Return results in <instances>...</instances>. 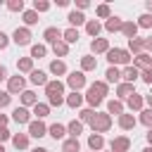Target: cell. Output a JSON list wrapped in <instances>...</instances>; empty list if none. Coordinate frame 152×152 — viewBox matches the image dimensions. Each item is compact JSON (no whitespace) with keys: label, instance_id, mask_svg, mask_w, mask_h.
I'll use <instances>...</instances> for the list:
<instances>
[{"label":"cell","instance_id":"cell-24","mask_svg":"<svg viewBox=\"0 0 152 152\" xmlns=\"http://www.w3.org/2000/svg\"><path fill=\"white\" fill-rule=\"evenodd\" d=\"M97 69V57L95 55H83L81 57V71L86 74V71H95Z\"/></svg>","mask_w":152,"mask_h":152},{"label":"cell","instance_id":"cell-9","mask_svg":"<svg viewBox=\"0 0 152 152\" xmlns=\"http://www.w3.org/2000/svg\"><path fill=\"white\" fill-rule=\"evenodd\" d=\"M62 28H57V26H48L45 31H43V38H45V43H50V45H55V43H59L62 40Z\"/></svg>","mask_w":152,"mask_h":152},{"label":"cell","instance_id":"cell-47","mask_svg":"<svg viewBox=\"0 0 152 152\" xmlns=\"http://www.w3.org/2000/svg\"><path fill=\"white\" fill-rule=\"evenodd\" d=\"M50 7H52V5H50L48 0H33V10H36L38 14H40V12H48Z\"/></svg>","mask_w":152,"mask_h":152},{"label":"cell","instance_id":"cell-53","mask_svg":"<svg viewBox=\"0 0 152 152\" xmlns=\"http://www.w3.org/2000/svg\"><path fill=\"white\" fill-rule=\"evenodd\" d=\"M88 7H90L88 0H76V10H78V12H83V10H88Z\"/></svg>","mask_w":152,"mask_h":152},{"label":"cell","instance_id":"cell-18","mask_svg":"<svg viewBox=\"0 0 152 152\" xmlns=\"http://www.w3.org/2000/svg\"><path fill=\"white\" fill-rule=\"evenodd\" d=\"M133 57H138V55H142L145 52V38H133V40H128V48H126Z\"/></svg>","mask_w":152,"mask_h":152},{"label":"cell","instance_id":"cell-32","mask_svg":"<svg viewBox=\"0 0 152 152\" xmlns=\"http://www.w3.org/2000/svg\"><path fill=\"white\" fill-rule=\"evenodd\" d=\"M17 69H19V74H31V71H33V59H31V57L17 59Z\"/></svg>","mask_w":152,"mask_h":152},{"label":"cell","instance_id":"cell-10","mask_svg":"<svg viewBox=\"0 0 152 152\" xmlns=\"http://www.w3.org/2000/svg\"><path fill=\"white\" fill-rule=\"evenodd\" d=\"M90 52H93V55H107V52H109V40H107V38H95V40H90Z\"/></svg>","mask_w":152,"mask_h":152},{"label":"cell","instance_id":"cell-44","mask_svg":"<svg viewBox=\"0 0 152 152\" xmlns=\"http://www.w3.org/2000/svg\"><path fill=\"white\" fill-rule=\"evenodd\" d=\"M86 102L90 104V109H97V107L102 104V97H97L95 93H90V90H88V93H86Z\"/></svg>","mask_w":152,"mask_h":152},{"label":"cell","instance_id":"cell-35","mask_svg":"<svg viewBox=\"0 0 152 152\" xmlns=\"http://www.w3.org/2000/svg\"><path fill=\"white\" fill-rule=\"evenodd\" d=\"M21 19H24V24H26V28L28 26H33V24H38V12L31 7V10H24V14H21Z\"/></svg>","mask_w":152,"mask_h":152},{"label":"cell","instance_id":"cell-4","mask_svg":"<svg viewBox=\"0 0 152 152\" xmlns=\"http://www.w3.org/2000/svg\"><path fill=\"white\" fill-rule=\"evenodd\" d=\"M66 86L71 88V93H78L81 88H86V74L83 71H71L66 76Z\"/></svg>","mask_w":152,"mask_h":152},{"label":"cell","instance_id":"cell-2","mask_svg":"<svg viewBox=\"0 0 152 152\" xmlns=\"http://www.w3.org/2000/svg\"><path fill=\"white\" fill-rule=\"evenodd\" d=\"M90 128H93V133H100V135L107 133V131L112 128V116H109V114H95Z\"/></svg>","mask_w":152,"mask_h":152},{"label":"cell","instance_id":"cell-19","mask_svg":"<svg viewBox=\"0 0 152 152\" xmlns=\"http://www.w3.org/2000/svg\"><path fill=\"white\" fill-rule=\"evenodd\" d=\"M133 66H135L138 71H142V69H150V66H152V55H147V52H142V55H138V57H133Z\"/></svg>","mask_w":152,"mask_h":152},{"label":"cell","instance_id":"cell-39","mask_svg":"<svg viewBox=\"0 0 152 152\" xmlns=\"http://www.w3.org/2000/svg\"><path fill=\"white\" fill-rule=\"evenodd\" d=\"M33 114H36V119H40V121H43V119L50 114V104H48V102H38V104L33 107Z\"/></svg>","mask_w":152,"mask_h":152},{"label":"cell","instance_id":"cell-27","mask_svg":"<svg viewBox=\"0 0 152 152\" xmlns=\"http://www.w3.org/2000/svg\"><path fill=\"white\" fill-rule=\"evenodd\" d=\"M100 31H102V24H100L97 19H88V21H86V33L93 36V40L100 38Z\"/></svg>","mask_w":152,"mask_h":152},{"label":"cell","instance_id":"cell-50","mask_svg":"<svg viewBox=\"0 0 152 152\" xmlns=\"http://www.w3.org/2000/svg\"><path fill=\"white\" fill-rule=\"evenodd\" d=\"M48 104L50 107H62L64 104V97H48Z\"/></svg>","mask_w":152,"mask_h":152},{"label":"cell","instance_id":"cell-30","mask_svg":"<svg viewBox=\"0 0 152 152\" xmlns=\"http://www.w3.org/2000/svg\"><path fill=\"white\" fill-rule=\"evenodd\" d=\"M12 145L17 150H28V133H14L12 135Z\"/></svg>","mask_w":152,"mask_h":152},{"label":"cell","instance_id":"cell-49","mask_svg":"<svg viewBox=\"0 0 152 152\" xmlns=\"http://www.w3.org/2000/svg\"><path fill=\"white\" fill-rule=\"evenodd\" d=\"M140 78H142L147 86H152V66H150V69H142V71H140Z\"/></svg>","mask_w":152,"mask_h":152},{"label":"cell","instance_id":"cell-1","mask_svg":"<svg viewBox=\"0 0 152 152\" xmlns=\"http://www.w3.org/2000/svg\"><path fill=\"white\" fill-rule=\"evenodd\" d=\"M107 62H109V66H128V64H133V55L126 48H109Z\"/></svg>","mask_w":152,"mask_h":152},{"label":"cell","instance_id":"cell-23","mask_svg":"<svg viewBox=\"0 0 152 152\" xmlns=\"http://www.w3.org/2000/svg\"><path fill=\"white\" fill-rule=\"evenodd\" d=\"M121 33H124V38H128V40L138 38V21H124Z\"/></svg>","mask_w":152,"mask_h":152},{"label":"cell","instance_id":"cell-21","mask_svg":"<svg viewBox=\"0 0 152 152\" xmlns=\"http://www.w3.org/2000/svg\"><path fill=\"white\" fill-rule=\"evenodd\" d=\"M66 21L71 24V28H76V26H81V24H86L88 19H86V14H83V12H78V10H71V12L66 14Z\"/></svg>","mask_w":152,"mask_h":152},{"label":"cell","instance_id":"cell-51","mask_svg":"<svg viewBox=\"0 0 152 152\" xmlns=\"http://www.w3.org/2000/svg\"><path fill=\"white\" fill-rule=\"evenodd\" d=\"M7 45H10V36H7L5 31H0V50H5Z\"/></svg>","mask_w":152,"mask_h":152},{"label":"cell","instance_id":"cell-63","mask_svg":"<svg viewBox=\"0 0 152 152\" xmlns=\"http://www.w3.org/2000/svg\"><path fill=\"white\" fill-rule=\"evenodd\" d=\"M109 152H112V150H109Z\"/></svg>","mask_w":152,"mask_h":152},{"label":"cell","instance_id":"cell-45","mask_svg":"<svg viewBox=\"0 0 152 152\" xmlns=\"http://www.w3.org/2000/svg\"><path fill=\"white\" fill-rule=\"evenodd\" d=\"M138 28H152V14H140L138 17Z\"/></svg>","mask_w":152,"mask_h":152},{"label":"cell","instance_id":"cell-57","mask_svg":"<svg viewBox=\"0 0 152 152\" xmlns=\"http://www.w3.org/2000/svg\"><path fill=\"white\" fill-rule=\"evenodd\" d=\"M145 138H147V145H150V147H152V128H150V131H147V135H145Z\"/></svg>","mask_w":152,"mask_h":152},{"label":"cell","instance_id":"cell-38","mask_svg":"<svg viewBox=\"0 0 152 152\" xmlns=\"http://www.w3.org/2000/svg\"><path fill=\"white\" fill-rule=\"evenodd\" d=\"M78 38H81V36H78V28H71V26L62 33V40L69 43V45H71V43H78Z\"/></svg>","mask_w":152,"mask_h":152},{"label":"cell","instance_id":"cell-37","mask_svg":"<svg viewBox=\"0 0 152 152\" xmlns=\"http://www.w3.org/2000/svg\"><path fill=\"white\" fill-rule=\"evenodd\" d=\"M83 126H86V124H81V121H76V119H74V121H69V126H66V133H69L71 138H78V135L83 133Z\"/></svg>","mask_w":152,"mask_h":152},{"label":"cell","instance_id":"cell-55","mask_svg":"<svg viewBox=\"0 0 152 152\" xmlns=\"http://www.w3.org/2000/svg\"><path fill=\"white\" fill-rule=\"evenodd\" d=\"M7 78H10V76H7V66L0 64V81H7Z\"/></svg>","mask_w":152,"mask_h":152},{"label":"cell","instance_id":"cell-8","mask_svg":"<svg viewBox=\"0 0 152 152\" xmlns=\"http://www.w3.org/2000/svg\"><path fill=\"white\" fill-rule=\"evenodd\" d=\"M109 150H112V152H128V150H131V138L116 135V138L109 142Z\"/></svg>","mask_w":152,"mask_h":152},{"label":"cell","instance_id":"cell-11","mask_svg":"<svg viewBox=\"0 0 152 152\" xmlns=\"http://www.w3.org/2000/svg\"><path fill=\"white\" fill-rule=\"evenodd\" d=\"M131 95H135V88H133V83H119L116 86V100H121V102H126Z\"/></svg>","mask_w":152,"mask_h":152},{"label":"cell","instance_id":"cell-26","mask_svg":"<svg viewBox=\"0 0 152 152\" xmlns=\"http://www.w3.org/2000/svg\"><path fill=\"white\" fill-rule=\"evenodd\" d=\"M48 135L52 140H62L66 135V126L64 124H52V126H48Z\"/></svg>","mask_w":152,"mask_h":152},{"label":"cell","instance_id":"cell-54","mask_svg":"<svg viewBox=\"0 0 152 152\" xmlns=\"http://www.w3.org/2000/svg\"><path fill=\"white\" fill-rule=\"evenodd\" d=\"M7 124H10V116L7 114H0V128H7Z\"/></svg>","mask_w":152,"mask_h":152},{"label":"cell","instance_id":"cell-5","mask_svg":"<svg viewBox=\"0 0 152 152\" xmlns=\"http://www.w3.org/2000/svg\"><path fill=\"white\" fill-rule=\"evenodd\" d=\"M31 28H26V26H19V28H14V33H12V40L21 48V45H28L31 43Z\"/></svg>","mask_w":152,"mask_h":152},{"label":"cell","instance_id":"cell-58","mask_svg":"<svg viewBox=\"0 0 152 152\" xmlns=\"http://www.w3.org/2000/svg\"><path fill=\"white\" fill-rule=\"evenodd\" d=\"M145 102H147V107L152 109V95H145Z\"/></svg>","mask_w":152,"mask_h":152},{"label":"cell","instance_id":"cell-20","mask_svg":"<svg viewBox=\"0 0 152 152\" xmlns=\"http://www.w3.org/2000/svg\"><path fill=\"white\" fill-rule=\"evenodd\" d=\"M124 112H126V107H124V102H121V100H116V97H114V100H107V114H109V116H112V114H116V119H119Z\"/></svg>","mask_w":152,"mask_h":152},{"label":"cell","instance_id":"cell-43","mask_svg":"<svg viewBox=\"0 0 152 152\" xmlns=\"http://www.w3.org/2000/svg\"><path fill=\"white\" fill-rule=\"evenodd\" d=\"M95 14H97L100 19H109V17H112V10H109V5H107V2H102V5H97V7H95Z\"/></svg>","mask_w":152,"mask_h":152},{"label":"cell","instance_id":"cell-40","mask_svg":"<svg viewBox=\"0 0 152 152\" xmlns=\"http://www.w3.org/2000/svg\"><path fill=\"white\" fill-rule=\"evenodd\" d=\"M95 114H97L95 109H90V107H86V109H81V112H78V121H81V124H93V119H95Z\"/></svg>","mask_w":152,"mask_h":152},{"label":"cell","instance_id":"cell-31","mask_svg":"<svg viewBox=\"0 0 152 152\" xmlns=\"http://www.w3.org/2000/svg\"><path fill=\"white\" fill-rule=\"evenodd\" d=\"M38 104V95L33 90H24L21 93V107H36Z\"/></svg>","mask_w":152,"mask_h":152},{"label":"cell","instance_id":"cell-7","mask_svg":"<svg viewBox=\"0 0 152 152\" xmlns=\"http://www.w3.org/2000/svg\"><path fill=\"white\" fill-rule=\"evenodd\" d=\"M43 135H48V126L40 119H33L28 124V138H43Z\"/></svg>","mask_w":152,"mask_h":152},{"label":"cell","instance_id":"cell-6","mask_svg":"<svg viewBox=\"0 0 152 152\" xmlns=\"http://www.w3.org/2000/svg\"><path fill=\"white\" fill-rule=\"evenodd\" d=\"M45 95H48V97H64V83H62L59 78L48 81V86H45Z\"/></svg>","mask_w":152,"mask_h":152},{"label":"cell","instance_id":"cell-34","mask_svg":"<svg viewBox=\"0 0 152 152\" xmlns=\"http://www.w3.org/2000/svg\"><path fill=\"white\" fill-rule=\"evenodd\" d=\"M62 152H81L78 138H66V140L62 142Z\"/></svg>","mask_w":152,"mask_h":152},{"label":"cell","instance_id":"cell-25","mask_svg":"<svg viewBox=\"0 0 152 152\" xmlns=\"http://www.w3.org/2000/svg\"><path fill=\"white\" fill-rule=\"evenodd\" d=\"M28 78H31V83H33V86H43V88H45V86H48V81H50V78H48V74H45V71H40V69H33V71L28 74Z\"/></svg>","mask_w":152,"mask_h":152},{"label":"cell","instance_id":"cell-15","mask_svg":"<svg viewBox=\"0 0 152 152\" xmlns=\"http://www.w3.org/2000/svg\"><path fill=\"white\" fill-rule=\"evenodd\" d=\"M88 90L104 100V95H109V83H107V81H95V83H90V86H88Z\"/></svg>","mask_w":152,"mask_h":152},{"label":"cell","instance_id":"cell-61","mask_svg":"<svg viewBox=\"0 0 152 152\" xmlns=\"http://www.w3.org/2000/svg\"><path fill=\"white\" fill-rule=\"evenodd\" d=\"M142 152H152V147H150V145H147V147H145V150H142Z\"/></svg>","mask_w":152,"mask_h":152},{"label":"cell","instance_id":"cell-28","mask_svg":"<svg viewBox=\"0 0 152 152\" xmlns=\"http://www.w3.org/2000/svg\"><path fill=\"white\" fill-rule=\"evenodd\" d=\"M83 100H86V95H81V93H69V95L64 97V104H69L71 109H78V107L83 104Z\"/></svg>","mask_w":152,"mask_h":152},{"label":"cell","instance_id":"cell-16","mask_svg":"<svg viewBox=\"0 0 152 152\" xmlns=\"http://www.w3.org/2000/svg\"><path fill=\"white\" fill-rule=\"evenodd\" d=\"M126 104H128L131 112H138V114H140L142 107H145V95H138V93H135V95H131V97L126 100Z\"/></svg>","mask_w":152,"mask_h":152},{"label":"cell","instance_id":"cell-59","mask_svg":"<svg viewBox=\"0 0 152 152\" xmlns=\"http://www.w3.org/2000/svg\"><path fill=\"white\" fill-rule=\"evenodd\" d=\"M31 152H50V150H45V147H33Z\"/></svg>","mask_w":152,"mask_h":152},{"label":"cell","instance_id":"cell-52","mask_svg":"<svg viewBox=\"0 0 152 152\" xmlns=\"http://www.w3.org/2000/svg\"><path fill=\"white\" fill-rule=\"evenodd\" d=\"M5 140H12V133H10L7 128H0V145H2Z\"/></svg>","mask_w":152,"mask_h":152},{"label":"cell","instance_id":"cell-13","mask_svg":"<svg viewBox=\"0 0 152 152\" xmlns=\"http://www.w3.org/2000/svg\"><path fill=\"white\" fill-rule=\"evenodd\" d=\"M138 78H140V71H138L133 64H128V66L121 69V81H124V83H135Z\"/></svg>","mask_w":152,"mask_h":152},{"label":"cell","instance_id":"cell-14","mask_svg":"<svg viewBox=\"0 0 152 152\" xmlns=\"http://www.w3.org/2000/svg\"><path fill=\"white\" fill-rule=\"evenodd\" d=\"M12 121H17V124H31L33 119H31L28 107H17V109L12 112Z\"/></svg>","mask_w":152,"mask_h":152},{"label":"cell","instance_id":"cell-62","mask_svg":"<svg viewBox=\"0 0 152 152\" xmlns=\"http://www.w3.org/2000/svg\"><path fill=\"white\" fill-rule=\"evenodd\" d=\"M0 152H5V147H2V145H0Z\"/></svg>","mask_w":152,"mask_h":152},{"label":"cell","instance_id":"cell-60","mask_svg":"<svg viewBox=\"0 0 152 152\" xmlns=\"http://www.w3.org/2000/svg\"><path fill=\"white\" fill-rule=\"evenodd\" d=\"M147 14H152V0H147Z\"/></svg>","mask_w":152,"mask_h":152},{"label":"cell","instance_id":"cell-3","mask_svg":"<svg viewBox=\"0 0 152 152\" xmlns=\"http://www.w3.org/2000/svg\"><path fill=\"white\" fill-rule=\"evenodd\" d=\"M24 90H26V78L24 76L17 74V76H10L7 78V93L10 95H21Z\"/></svg>","mask_w":152,"mask_h":152},{"label":"cell","instance_id":"cell-33","mask_svg":"<svg viewBox=\"0 0 152 152\" xmlns=\"http://www.w3.org/2000/svg\"><path fill=\"white\" fill-rule=\"evenodd\" d=\"M50 74H55V76H64V74H66V64H64V59H52V62H50Z\"/></svg>","mask_w":152,"mask_h":152},{"label":"cell","instance_id":"cell-17","mask_svg":"<svg viewBox=\"0 0 152 152\" xmlns=\"http://www.w3.org/2000/svg\"><path fill=\"white\" fill-rule=\"evenodd\" d=\"M88 147H90V152H102L104 150V138L100 133H90L88 135Z\"/></svg>","mask_w":152,"mask_h":152},{"label":"cell","instance_id":"cell-12","mask_svg":"<svg viewBox=\"0 0 152 152\" xmlns=\"http://www.w3.org/2000/svg\"><path fill=\"white\" fill-rule=\"evenodd\" d=\"M116 124H119V128H121V131H133V128H135V124H138V119H135L133 114L124 112V114L116 119Z\"/></svg>","mask_w":152,"mask_h":152},{"label":"cell","instance_id":"cell-42","mask_svg":"<svg viewBox=\"0 0 152 152\" xmlns=\"http://www.w3.org/2000/svg\"><path fill=\"white\" fill-rule=\"evenodd\" d=\"M138 121H140L142 126H147V131H150V128H152V109H150V107H147V109H142V112H140V116H138Z\"/></svg>","mask_w":152,"mask_h":152},{"label":"cell","instance_id":"cell-48","mask_svg":"<svg viewBox=\"0 0 152 152\" xmlns=\"http://www.w3.org/2000/svg\"><path fill=\"white\" fill-rule=\"evenodd\" d=\"M10 102H12V95H10L7 90H0V109L10 107Z\"/></svg>","mask_w":152,"mask_h":152},{"label":"cell","instance_id":"cell-36","mask_svg":"<svg viewBox=\"0 0 152 152\" xmlns=\"http://www.w3.org/2000/svg\"><path fill=\"white\" fill-rule=\"evenodd\" d=\"M48 55V45H43V43H36V45H31V59H40V57H45Z\"/></svg>","mask_w":152,"mask_h":152},{"label":"cell","instance_id":"cell-41","mask_svg":"<svg viewBox=\"0 0 152 152\" xmlns=\"http://www.w3.org/2000/svg\"><path fill=\"white\" fill-rule=\"evenodd\" d=\"M52 52H55V57H66L69 55V43H64V40L55 43L52 45Z\"/></svg>","mask_w":152,"mask_h":152},{"label":"cell","instance_id":"cell-22","mask_svg":"<svg viewBox=\"0 0 152 152\" xmlns=\"http://www.w3.org/2000/svg\"><path fill=\"white\" fill-rule=\"evenodd\" d=\"M121 26H124V19H121V17H116V14H112V17L104 21V31H109V33L121 31Z\"/></svg>","mask_w":152,"mask_h":152},{"label":"cell","instance_id":"cell-29","mask_svg":"<svg viewBox=\"0 0 152 152\" xmlns=\"http://www.w3.org/2000/svg\"><path fill=\"white\" fill-rule=\"evenodd\" d=\"M104 81L119 86V83H121V69H119V66H109V69L104 71Z\"/></svg>","mask_w":152,"mask_h":152},{"label":"cell","instance_id":"cell-56","mask_svg":"<svg viewBox=\"0 0 152 152\" xmlns=\"http://www.w3.org/2000/svg\"><path fill=\"white\" fill-rule=\"evenodd\" d=\"M145 50H147V55L152 52V36H147V38H145Z\"/></svg>","mask_w":152,"mask_h":152},{"label":"cell","instance_id":"cell-46","mask_svg":"<svg viewBox=\"0 0 152 152\" xmlns=\"http://www.w3.org/2000/svg\"><path fill=\"white\" fill-rule=\"evenodd\" d=\"M7 10H10V12H21V14H24V0H10V2H7Z\"/></svg>","mask_w":152,"mask_h":152}]
</instances>
